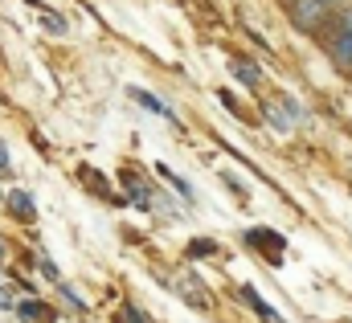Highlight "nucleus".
<instances>
[{"label": "nucleus", "mask_w": 352, "mask_h": 323, "mask_svg": "<svg viewBox=\"0 0 352 323\" xmlns=\"http://www.w3.org/2000/svg\"><path fill=\"white\" fill-rule=\"evenodd\" d=\"M8 209H12V213H16L21 221H33V217H37V209H33L29 192H12V197H8Z\"/></svg>", "instance_id": "obj_7"}, {"label": "nucleus", "mask_w": 352, "mask_h": 323, "mask_svg": "<svg viewBox=\"0 0 352 323\" xmlns=\"http://www.w3.org/2000/svg\"><path fill=\"white\" fill-rule=\"evenodd\" d=\"M16 311L25 320H50V307H41V303H16Z\"/></svg>", "instance_id": "obj_12"}, {"label": "nucleus", "mask_w": 352, "mask_h": 323, "mask_svg": "<svg viewBox=\"0 0 352 323\" xmlns=\"http://www.w3.org/2000/svg\"><path fill=\"white\" fill-rule=\"evenodd\" d=\"M41 274H45V278H54V282H58V266H54V262H50V258H45V262H41Z\"/></svg>", "instance_id": "obj_16"}, {"label": "nucleus", "mask_w": 352, "mask_h": 323, "mask_svg": "<svg viewBox=\"0 0 352 323\" xmlns=\"http://www.w3.org/2000/svg\"><path fill=\"white\" fill-rule=\"evenodd\" d=\"M0 172H8V152H4V144H0Z\"/></svg>", "instance_id": "obj_19"}, {"label": "nucleus", "mask_w": 352, "mask_h": 323, "mask_svg": "<svg viewBox=\"0 0 352 323\" xmlns=\"http://www.w3.org/2000/svg\"><path fill=\"white\" fill-rule=\"evenodd\" d=\"M242 303H246V307H254V311H258L263 320H270V323H283V315H278L274 307H266L263 299H258V291H254V287H242Z\"/></svg>", "instance_id": "obj_5"}, {"label": "nucleus", "mask_w": 352, "mask_h": 323, "mask_svg": "<svg viewBox=\"0 0 352 323\" xmlns=\"http://www.w3.org/2000/svg\"><path fill=\"white\" fill-rule=\"evenodd\" d=\"M287 16H291V25H295L299 33L320 37V33H328V29L336 25L340 12H336L328 0H287Z\"/></svg>", "instance_id": "obj_1"}, {"label": "nucleus", "mask_w": 352, "mask_h": 323, "mask_svg": "<svg viewBox=\"0 0 352 323\" xmlns=\"http://www.w3.org/2000/svg\"><path fill=\"white\" fill-rule=\"evenodd\" d=\"M336 21H340V25H349V29H352V4L344 8V12H340V16H336Z\"/></svg>", "instance_id": "obj_17"}, {"label": "nucleus", "mask_w": 352, "mask_h": 323, "mask_svg": "<svg viewBox=\"0 0 352 323\" xmlns=\"http://www.w3.org/2000/svg\"><path fill=\"white\" fill-rule=\"evenodd\" d=\"M131 98H135V102H140V107H148V111H152V115H164V119H176L173 111H168V107H164V102H160V98H156V94H148V90H131Z\"/></svg>", "instance_id": "obj_8"}, {"label": "nucleus", "mask_w": 352, "mask_h": 323, "mask_svg": "<svg viewBox=\"0 0 352 323\" xmlns=\"http://www.w3.org/2000/svg\"><path fill=\"white\" fill-rule=\"evenodd\" d=\"M176 287L188 295V303H192V307H205V303H209V291H205L192 274H180V278H176Z\"/></svg>", "instance_id": "obj_4"}, {"label": "nucleus", "mask_w": 352, "mask_h": 323, "mask_svg": "<svg viewBox=\"0 0 352 323\" xmlns=\"http://www.w3.org/2000/svg\"><path fill=\"white\" fill-rule=\"evenodd\" d=\"M234 78L242 82V86H250V90H254V86L263 82V74H258V66H254L250 58H242V62H234Z\"/></svg>", "instance_id": "obj_6"}, {"label": "nucleus", "mask_w": 352, "mask_h": 323, "mask_svg": "<svg viewBox=\"0 0 352 323\" xmlns=\"http://www.w3.org/2000/svg\"><path fill=\"white\" fill-rule=\"evenodd\" d=\"M41 25H45L50 33H66V21H62L58 12H41Z\"/></svg>", "instance_id": "obj_13"}, {"label": "nucleus", "mask_w": 352, "mask_h": 323, "mask_svg": "<svg viewBox=\"0 0 352 323\" xmlns=\"http://www.w3.org/2000/svg\"><path fill=\"white\" fill-rule=\"evenodd\" d=\"M246 242L254 245V249H263L270 262H278V254L287 249V242H283L278 234H270V230H250V234H246Z\"/></svg>", "instance_id": "obj_3"}, {"label": "nucleus", "mask_w": 352, "mask_h": 323, "mask_svg": "<svg viewBox=\"0 0 352 323\" xmlns=\"http://www.w3.org/2000/svg\"><path fill=\"white\" fill-rule=\"evenodd\" d=\"M266 119H270L278 131H291V127H295V123H291V115L283 111V102H266Z\"/></svg>", "instance_id": "obj_9"}, {"label": "nucleus", "mask_w": 352, "mask_h": 323, "mask_svg": "<svg viewBox=\"0 0 352 323\" xmlns=\"http://www.w3.org/2000/svg\"><path fill=\"white\" fill-rule=\"evenodd\" d=\"M324 45H328L332 62H336V66H344V70L352 74V29H349V25H340V21H336V25L324 33Z\"/></svg>", "instance_id": "obj_2"}, {"label": "nucleus", "mask_w": 352, "mask_h": 323, "mask_svg": "<svg viewBox=\"0 0 352 323\" xmlns=\"http://www.w3.org/2000/svg\"><path fill=\"white\" fill-rule=\"evenodd\" d=\"M278 102H283V111H287V115H291V123H307V111H303V107H299V102H295V98H291V94H283V98H278Z\"/></svg>", "instance_id": "obj_11"}, {"label": "nucleus", "mask_w": 352, "mask_h": 323, "mask_svg": "<svg viewBox=\"0 0 352 323\" xmlns=\"http://www.w3.org/2000/svg\"><path fill=\"white\" fill-rule=\"evenodd\" d=\"M205 254H213V242H201L197 238V242L188 245V258H205Z\"/></svg>", "instance_id": "obj_14"}, {"label": "nucleus", "mask_w": 352, "mask_h": 323, "mask_svg": "<svg viewBox=\"0 0 352 323\" xmlns=\"http://www.w3.org/2000/svg\"><path fill=\"white\" fill-rule=\"evenodd\" d=\"M62 295H66V299H70V307H78V311H82V307H87V303H82V295H78V291H74V287H66V282H62Z\"/></svg>", "instance_id": "obj_15"}, {"label": "nucleus", "mask_w": 352, "mask_h": 323, "mask_svg": "<svg viewBox=\"0 0 352 323\" xmlns=\"http://www.w3.org/2000/svg\"><path fill=\"white\" fill-rule=\"evenodd\" d=\"M0 307H12V299H8V291H0Z\"/></svg>", "instance_id": "obj_20"}, {"label": "nucleus", "mask_w": 352, "mask_h": 323, "mask_svg": "<svg viewBox=\"0 0 352 323\" xmlns=\"http://www.w3.org/2000/svg\"><path fill=\"white\" fill-rule=\"evenodd\" d=\"M328 4H332V8H336V12H344V8H349L352 0H328Z\"/></svg>", "instance_id": "obj_18"}, {"label": "nucleus", "mask_w": 352, "mask_h": 323, "mask_svg": "<svg viewBox=\"0 0 352 323\" xmlns=\"http://www.w3.org/2000/svg\"><path fill=\"white\" fill-rule=\"evenodd\" d=\"M115 323H148V315H144L140 307H131V303H123V307L115 311Z\"/></svg>", "instance_id": "obj_10"}]
</instances>
